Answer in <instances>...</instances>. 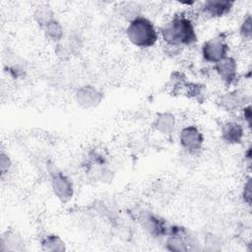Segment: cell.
Listing matches in <instances>:
<instances>
[{"label":"cell","instance_id":"obj_25","mask_svg":"<svg viewBox=\"0 0 252 252\" xmlns=\"http://www.w3.org/2000/svg\"><path fill=\"white\" fill-rule=\"evenodd\" d=\"M241 114H242V118L244 123L246 124V126L250 129L251 128V120H252V111H251V105L250 103L247 104L246 106H244L241 110H240Z\"/></svg>","mask_w":252,"mask_h":252},{"label":"cell","instance_id":"obj_24","mask_svg":"<svg viewBox=\"0 0 252 252\" xmlns=\"http://www.w3.org/2000/svg\"><path fill=\"white\" fill-rule=\"evenodd\" d=\"M12 166V160L9 155H7L4 152H1L0 155V170H1V175L4 176L7 174Z\"/></svg>","mask_w":252,"mask_h":252},{"label":"cell","instance_id":"obj_20","mask_svg":"<svg viewBox=\"0 0 252 252\" xmlns=\"http://www.w3.org/2000/svg\"><path fill=\"white\" fill-rule=\"evenodd\" d=\"M120 15L128 22L142 15L141 6L137 2H123L119 7Z\"/></svg>","mask_w":252,"mask_h":252},{"label":"cell","instance_id":"obj_15","mask_svg":"<svg viewBox=\"0 0 252 252\" xmlns=\"http://www.w3.org/2000/svg\"><path fill=\"white\" fill-rule=\"evenodd\" d=\"M5 71L15 80H21L25 78L27 74V65L24 60L15 53L8 52L7 60L4 61Z\"/></svg>","mask_w":252,"mask_h":252},{"label":"cell","instance_id":"obj_7","mask_svg":"<svg viewBox=\"0 0 252 252\" xmlns=\"http://www.w3.org/2000/svg\"><path fill=\"white\" fill-rule=\"evenodd\" d=\"M138 220L143 229L154 238H164L169 225L164 219L150 211H142L138 215Z\"/></svg>","mask_w":252,"mask_h":252},{"label":"cell","instance_id":"obj_14","mask_svg":"<svg viewBox=\"0 0 252 252\" xmlns=\"http://www.w3.org/2000/svg\"><path fill=\"white\" fill-rule=\"evenodd\" d=\"M154 129L163 136H170L176 127V118L169 111H161L157 113L153 121Z\"/></svg>","mask_w":252,"mask_h":252},{"label":"cell","instance_id":"obj_10","mask_svg":"<svg viewBox=\"0 0 252 252\" xmlns=\"http://www.w3.org/2000/svg\"><path fill=\"white\" fill-rule=\"evenodd\" d=\"M75 100L78 105L84 109L97 107L103 100L102 92L93 85H85L77 89Z\"/></svg>","mask_w":252,"mask_h":252},{"label":"cell","instance_id":"obj_12","mask_svg":"<svg viewBox=\"0 0 252 252\" xmlns=\"http://www.w3.org/2000/svg\"><path fill=\"white\" fill-rule=\"evenodd\" d=\"M220 133L221 140L228 145H239L243 142L245 128L235 120H227L220 124Z\"/></svg>","mask_w":252,"mask_h":252},{"label":"cell","instance_id":"obj_18","mask_svg":"<svg viewBox=\"0 0 252 252\" xmlns=\"http://www.w3.org/2000/svg\"><path fill=\"white\" fill-rule=\"evenodd\" d=\"M43 34L45 38L53 43H58L60 42L64 36H65V31L61 23L57 20L54 19L50 23H48L43 29H42Z\"/></svg>","mask_w":252,"mask_h":252},{"label":"cell","instance_id":"obj_9","mask_svg":"<svg viewBox=\"0 0 252 252\" xmlns=\"http://www.w3.org/2000/svg\"><path fill=\"white\" fill-rule=\"evenodd\" d=\"M213 70L226 87L234 85L238 79V64L232 56L227 55L213 64Z\"/></svg>","mask_w":252,"mask_h":252},{"label":"cell","instance_id":"obj_17","mask_svg":"<svg viewBox=\"0 0 252 252\" xmlns=\"http://www.w3.org/2000/svg\"><path fill=\"white\" fill-rule=\"evenodd\" d=\"M41 250L47 252H62L66 250L64 240L55 233H48L40 239Z\"/></svg>","mask_w":252,"mask_h":252},{"label":"cell","instance_id":"obj_16","mask_svg":"<svg viewBox=\"0 0 252 252\" xmlns=\"http://www.w3.org/2000/svg\"><path fill=\"white\" fill-rule=\"evenodd\" d=\"M25 241L23 237L14 230H7L1 236L0 251H19L23 249Z\"/></svg>","mask_w":252,"mask_h":252},{"label":"cell","instance_id":"obj_8","mask_svg":"<svg viewBox=\"0 0 252 252\" xmlns=\"http://www.w3.org/2000/svg\"><path fill=\"white\" fill-rule=\"evenodd\" d=\"M216 103L224 111L233 113L240 111L244 106L250 103L247 94L240 90H232L221 94L216 99Z\"/></svg>","mask_w":252,"mask_h":252},{"label":"cell","instance_id":"obj_4","mask_svg":"<svg viewBox=\"0 0 252 252\" xmlns=\"http://www.w3.org/2000/svg\"><path fill=\"white\" fill-rule=\"evenodd\" d=\"M228 51L229 45L224 33H220L207 39L201 46V55L203 59L212 64H215L227 56Z\"/></svg>","mask_w":252,"mask_h":252},{"label":"cell","instance_id":"obj_22","mask_svg":"<svg viewBox=\"0 0 252 252\" xmlns=\"http://www.w3.org/2000/svg\"><path fill=\"white\" fill-rule=\"evenodd\" d=\"M239 35L244 41H250L252 38V17L251 14L245 15L240 26H239Z\"/></svg>","mask_w":252,"mask_h":252},{"label":"cell","instance_id":"obj_6","mask_svg":"<svg viewBox=\"0 0 252 252\" xmlns=\"http://www.w3.org/2000/svg\"><path fill=\"white\" fill-rule=\"evenodd\" d=\"M180 147L189 155H196L202 151L205 138L197 125H187L181 128L178 134Z\"/></svg>","mask_w":252,"mask_h":252},{"label":"cell","instance_id":"obj_19","mask_svg":"<svg viewBox=\"0 0 252 252\" xmlns=\"http://www.w3.org/2000/svg\"><path fill=\"white\" fill-rule=\"evenodd\" d=\"M33 20L35 24L42 30L48 23H50L52 20L56 19L55 14L51 7L47 5H39L35 8L33 11Z\"/></svg>","mask_w":252,"mask_h":252},{"label":"cell","instance_id":"obj_26","mask_svg":"<svg viewBox=\"0 0 252 252\" xmlns=\"http://www.w3.org/2000/svg\"><path fill=\"white\" fill-rule=\"evenodd\" d=\"M251 147L249 146L247 149H246V151H245V153H244V160L247 162V164H248V166H250V164H251Z\"/></svg>","mask_w":252,"mask_h":252},{"label":"cell","instance_id":"obj_1","mask_svg":"<svg viewBox=\"0 0 252 252\" xmlns=\"http://www.w3.org/2000/svg\"><path fill=\"white\" fill-rule=\"evenodd\" d=\"M158 34L167 46L182 48L197 42L194 22L185 13H177L159 27Z\"/></svg>","mask_w":252,"mask_h":252},{"label":"cell","instance_id":"obj_11","mask_svg":"<svg viewBox=\"0 0 252 252\" xmlns=\"http://www.w3.org/2000/svg\"><path fill=\"white\" fill-rule=\"evenodd\" d=\"M234 5L230 0H206L199 6V12L207 18L218 19L229 14Z\"/></svg>","mask_w":252,"mask_h":252},{"label":"cell","instance_id":"obj_5","mask_svg":"<svg viewBox=\"0 0 252 252\" xmlns=\"http://www.w3.org/2000/svg\"><path fill=\"white\" fill-rule=\"evenodd\" d=\"M50 185L54 196L62 203L69 202L74 195V184L72 179L61 170L49 168Z\"/></svg>","mask_w":252,"mask_h":252},{"label":"cell","instance_id":"obj_13","mask_svg":"<svg viewBox=\"0 0 252 252\" xmlns=\"http://www.w3.org/2000/svg\"><path fill=\"white\" fill-rule=\"evenodd\" d=\"M55 51L57 55L63 59L70 58L73 55L79 53V50L82 47L81 39L78 35L72 33L64 36V38L55 44Z\"/></svg>","mask_w":252,"mask_h":252},{"label":"cell","instance_id":"obj_23","mask_svg":"<svg viewBox=\"0 0 252 252\" xmlns=\"http://www.w3.org/2000/svg\"><path fill=\"white\" fill-rule=\"evenodd\" d=\"M241 198L243 203H245L248 207L251 206V202H252V184H251V178L249 177L242 188V192H241Z\"/></svg>","mask_w":252,"mask_h":252},{"label":"cell","instance_id":"obj_2","mask_svg":"<svg viewBox=\"0 0 252 252\" xmlns=\"http://www.w3.org/2000/svg\"><path fill=\"white\" fill-rule=\"evenodd\" d=\"M126 36L134 46L147 49L155 46L159 38L155 24L147 17L141 15L128 23Z\"/></svg>","mask_w":252,"mask_h":252},{"label":"cell","instance_id":"obj_3","mask_svg":"<svg viewBox=\"0 0 252 252\" xmlns=\"http://www.w3.org/2000/svg\"><path fill=\"white\" fill-rule=\"evenodd\" d=\"M201 245L197 236L191 230L177 224H170L164 237V247L168 251L186 252L199 250Z\"/></svg>","mask_w":252,"mask_h":252},{"label":"cell","instance_id":"obj_21","mask_svg":"<svg viewBox=\"0 0 252 252\" xmlns=\"http://www.w3.org/2000/svg\"><path fill=\"white\" fill-rule=\"evenodd\" d=\"M184 91L188 97L193 98L197 101H201L204 98V94H205L204 86L200 84L188 82L184 88Z\"/></svg>","mask_w":252,"mask_h":252}]
</instances>
